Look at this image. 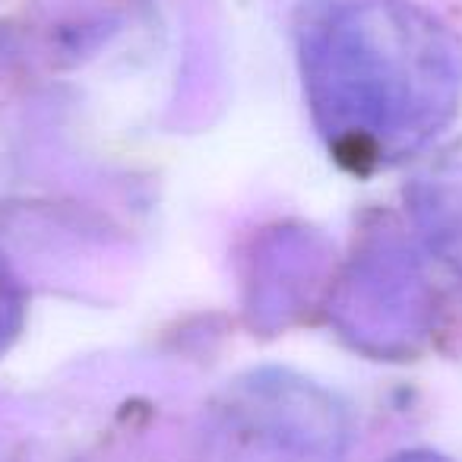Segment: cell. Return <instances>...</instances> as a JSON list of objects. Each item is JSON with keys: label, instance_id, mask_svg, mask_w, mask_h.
Returning a JSON list of instances; mask_svg holds the SVG:
<instances>
[{"label": "cell", "instance_id": "obj_1", "mask_svg": "<svg viewBox=\"0 0 462 462\" xmlns=\"http://www.w3.org/2000/svg\"><path fill=\"white\" fill-rule=\"evenodd\" d=\"M304 96L329 152L390 168L434 143L462 102V48L405 0H352L304 42Z\"/></svg>", "mask_w": 462, "mask_h": 462}, {"label": "cell", "instance_id": "obj_3", "mask_svg": "<svg viewBox=\"0 0 462 462\" xmlns=\"http://www.w3.org/2000/svg\"><path fill=\"white\" fill-rule=\"evenodd\" d=\"M333 308L342 333L377 355L409 352L411 342L428 329L421 273L409 254L390 245L355 260Z\"/></svg>", "mask_w": 462, "mask_h": 462}, {"label": "cell", "instance_id": "obj_2", "mask_svg": "<svg viewBox=\"0 0 462 462\" xmlns=\"http://www.w3.org/2000/svg\"><path fill=\"white\" fill-rule=\"evenodd\" d=\"M212 434L257 462H339L348 421L320 386L273 371L231 386Z\"/></svg>", "mask_w": 462, "mask_h": 462}, {"label": "cell", "instance_id": "obj_5", "mask_svg": "<svg viewBox=\"0 0 462 462\" xmlns=\"http://www.w3.org/2000/svg\"><path fill=\"white\" fill-rule=\"evenodd\" d=\"M26 317V295L23 285L16 279V273L10 270V263L0 257V355L7 352L10 342L16 339Z\"/></svg>", "mask_w": 462, "mask_h": 462}, {"label": "cell", "instance_id": "obj_4", "mask_svg": "<svg viewBox=\"0 0 462 462\" xmlns=\"http://www.w3.org/2000/svg\"><path fill=\"white\" fill-rule=\"evenodd\" d=\"M411 209L428 247L462 270V143L430 162L411 184Z\"/></svg>", "mask_w": 462, "mask_h": 462}, {"label": "cell", "instance_id": "obj_6", "mask_svg": "<svg viewBox=\"0 0 462 462\" xmlns=\"http://www.w3.org/2000/svg\"><path fill=\"white\" fill-rule=\"evenodd\" d=\"M390 462H449V459L440 453H430V449H409V453L393 456Z\"/></svg>", "mask_w": 462, "mask_h": 462}]
</instances>
